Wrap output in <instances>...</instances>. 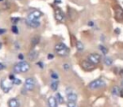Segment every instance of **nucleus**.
<instances>
[{
    "label": "nucleus",
    "mask_w": 123,
    "mask_h": 107,
    "mask_svg": "<svg viewBox=\"0 0 123 107\" xmlns=\"http://www.w3.org/2000/svg\"><path fill=\"white\" fill-rule=\"evenodd\" d=\"M55 50L57 54L62 57L67 56V55L69 54V53H70L69 48L67 47L65 44H63V43H59V44H57L55 47Z\"/></svg>",
    "instance_id": "1"
},
{
    "label": "nucleus",
    "mask_w": 123,
    "mask_h": 107,
    "mask_svg": "<svg viewBox=\"0 0 123 107\" xmlns=\"http://www.w3.org/2000/svg\"><path fill=\"white\" fill-rule=\"evenodd\" d=\"M105 86V82L101 79H98V80H95L91 81V83H89L88 84V88L91 90H94V89H98L100 88H103Z\"/></svg>",
    "instance_id": "2"
},
{
    "label": "nucleus",
    "mask_w": 123,
    "mask_h": 107,
    "mask_svg": "<svg viewBox=\"0 0 123 107\" xmlns=\"http://www.w3.org/2000/svg\"><path fill=\"white\" fill-rule=\"evenodd\" d=\"M87 59L89 60L90 62L93 64V65H98L100 62V59H101V56H100L99 54H96V53H92L91 54H89Z\"/></svg>",
    "instance_id": "3"
},
{
    "label": "nucleus",
    "mask_w": 123,
    "mask_h": 107,
    "mask_svg": "<svg viewBox=\"0 0 123 107\" xmlns=\"http://www.w3.org/2000/svg\"><path fill=\"white\" fill-rule=\"evenodd\" d=\"M12 84H13V81L12 80H3L1 81V88L3 90V92L8 93V91L11 89Z\"/></svg>",
    "instance_id": "4"
},
{
    "label": "nucleus",
    "mask_w": 123,
    "mask_h": 107,
    "mask_svg": "<svg viewBox=\"0 0 123 107\" xmlns=\"http://www.w3.org/2000/svg\"><path fill=\"white\" fill-rule=\"evenodd\" d=\"M55 19L58 22H63L65 20V13L60 8H56L55 10Z\"/></svg>",
    "instance_id": "5"
},
{
    "label": "nucleus",
    "mask_w": 123,
    "mask_h": 107,
    "mask_svg": "<svg viewBox=\"0 0 123 107\" xmlns=\"http://www.w3.org/2000/svg\"><path fill=\"white\" fill-rule=\"evenodd\" d=\"M34 85H35V81L33 78H28L25 80V89L26 90H32L34 89Z\"/></svg>",
    "instance_id": "6"
},
{
    "label": "nucleus",
    "mask_w": 123,
    "mask_h": 107,
    "mask_svg": "<svg viewBox=\"0 0 123 107\" xmlns=\"http://www.w3.org/2000/svg\"><path fill=\"white\" fill-rule=\"evenodd\" d=\"M81 66L85 70H87V71H91L95 69V65H93L91 62H90L89 60H83L82 63H81Z\"/></svg>",
    "instance_id": "7"
},
{
    "label": "nucleus",
    "mask_w": 123,
    "mask_h": 107,
    "mask_svg": "<svg viewBox=\"0 0 123 107\" xmlns=\"http://www.w3.org/2000/svg\"><path fill=\"white\" fill-rule=\"evenodd\" d=\"M42 16V13L39 10H34L32 13H30L28 16V19L29 20H38Z\"/></svg>",
    "instance_id": "8"
},
{
    "label": "nucleus",
    "mask_w": 123,
    "mask_h": 107,
    "mask_svg": "<svg viewBox=\"0 0 123 107\" xmlns=\"http://www.w3.org/2000/svg\"><path fill=\"white\" fill-rule=\"evenodd\" d=\"M18 64H19L20 69H21V73H25V72H27L30 69V65H29V64L28 62L21 61Z\"/></svg>",
    "instance_id": "9"
},
{
    "label": "nucleus",
    "mask_w": 123,
    "mask_h": 107,
    "mask_svg": "<svg viewBox=\"0 0 123 107\" xmlns=\"http://www.w3.org/2000/svg\"><path fill=\"white\" fill-rule=\"evenodd\" d=\"M26 24H27L28 26L31 27V28H38L40 25V23H39V19L38 20H29V19H26Z\"/></svg>",
    "instance_id": "10"
},
{
    "label": "nucleus",
    "mask_w": 123,
    "mask_h": 107,
    "mask_svg": "<svg viewBox=\"0 0 123 107\" xmlns=\"http://www.w3.org/2000/svg\"><path fill=\"white\" fill-rule=\"evenodd\" d=\"M116 12V18H117V20H123V9L120 7H117L115 10Z\"/></svg>",
    "instance_id": "11"
},
{
    "label": "nucleus",
    "mask_w": 123,
    "mask_h": 107,
    "mask_svg": "<svg viewBox=\"0 0 123 107\" xmlns=\"http://www.w3.org/2000/svg\"><path fill=\"white\" fill-rule=\"evenodd\" d=\"M67 99H68V101L76 102V101H77V95L74 92H69L67 93Z\"/></svg>",
    "instance_id": "12"
},
{
    "label": "nucleus",
    "mask_w": 123,
    "mask_h": 107,
    "mask_svg": "<svg viewBox=\"0 0 123 107\" xmlns=\"http://www.w3.org/2000/svg\"><path fill=\"white\" fill-rule=\"evenodd\" d=\"M48 104H49V107H57V106H58V101H57L56 98L51 96L48 100Z\"/></svg>",
    "instance_id": "13"
},
{
    "label": "nucleus",
    "mask_w": 123,
    "mask_h": 107,
    "mask_svg": "<svg viewBox=\"0 0 123 107\" xmlns=\"http://www.w3.org/2000/svg\"><path fill=\"white\" fill-rule=\"evenodd\" d=\"M38 55H39V54H38L37 51L32 50V51H30V52L29 53V54H28V57H29V59L30 60H35L36 59L38 58Z\"/></svg>",
    "instance_id": "14"
},
{
    "label": "nucleus",
    "mask_w": 123,
    "mask_h": 107,
    "mask_svg": "<svg viewBox=\"0 0 123 107\" xmlns=\"http://www.w3.org/2000/svg\"><path fill=\"white\" fill-rule=\"evenodd\" d=\"M8 106L9 107H18L19 106V104H18V101H17L16 99L13 98V99L9 100V101H8Z\"/></svg>",
    "instance_id": "15"
},
{
    "label": "nucleus",
    "mask_w": 123,
    "mask_h": 107,
    "mask_svg": "<svg viewBox=\"0 0 123 107\" xmlns=\"http://www.w3.org/2000/svg\"><path fill=\"white\" fill-rule=\"evenodd\" d=\"M112 94L114 95H120V92H121V89L118 87V86H114L112 88V90H111Z\"/></svg>",
    "instance_id": "16"
},
{
    "label": "nucleus",
    "mask_w": 123,
    "mask_h": 107,
    "mask_svg": "<svg viewBox=\"0 0 123 107\" xmlns=\"http://www.w3.org/2000/svg\"><path fill=\"white\" fill-rule=\"evenodd\" d=\"M58 86H59V82L55 80V81H53V82L51 83V84H50V87H51V89L54 91L57 90V89H58Z\"/></svg>",
    "instance_id": "17"
},
{
    "label": "nucleus",
    "mask_w": 123,
    "mask_h": 107,
    "mask_svg": "<svg viewBox=\"0 0 123 107\" xmlns=\"http://www.w3.org/2000/svg\"><path fill=\"white\" fill-rule=\"evenodd\" d=\"M104 63H105V65H107V66H111V65L113 64V60L111 58H109V57H105V58L104 59Z\"/></svg>",
    "instance_id": "18"
},
{
    "label": "nucleus",
    "mask_w": 123,
    "mask_h": 107,
    "mask_svg": "<svg viewBox=\"0 0 123 107\" xmlns=\"http://www.w3.org/2000/svg\"><path fill=\"white\" fill-rule=\"evenodd\" d=\"M76 49H77V50L80 51V52L84 50V45H83V44L80 41H77V42H76Z\"/></svg>",
    "instance_id": "19"
},
{
    "label": "nucleus",
    "mask_w": 123,
    "mask_h": 107,
    "mask_svg": "<svg viewBox=\"0 0 123 107\" xmlns=\"http://www.w3.org/2000/svg\"><path fill=\"white\" fill-rule=\"evenodd\" d=\"M55 98H56V100H57V101H58L59 104H63L64 103V98L62 97V95L60 94V93H57Z\"/></svg>",
    "instance_id": "20"
},
{
    "label": "nucleus",
    "mask_w": 123,
    "mask_h": 107,
    "mask_svg": "<svg viewBox=\"0 0 123 107\" xmlns=\"http://www.w3.org/2000/svg\"><path fill=\"white\" fill-rule=\"evenodd\" d=\"M39 38L38 37V36H35V37H34L31 39V44H32L33 46L37 45V44H39Z\"/></svg>",
    "instance_id": "21"
},
{
    "label": "nucleus",
    "mask_w": 123,
    "mask_h": 107,
    "mask_svg": "<svg viewBox=\"0 0 123 107\" xmlns=\"http://www.w3.org/2000/svg\"><path fill=\"white\" fill-rule=\"evenodd\" d=\"M13 71L15 72V73L18 74V73H21V69H20V66H19V64H16V65H14V67H13Z\"/></svg>",
    "instance_id": "22"
},
{
    "label": "nucleus",
    "mask_w": 123,
    "mask_h": 107,
    "mask_svg": "<svg viewBox=\"0 0 123 107\" xmlns=\"http://www.w3.org/2000/svg\"><path fill=\"white\" fill-rule=\"evenodd\" d=\"M99 48H100V50L101 51L102 54H103L104 55H106L107 54V53H108V49H107L105 47V46L100 45V46H99Z\"/></svg>",
    "instance_id": "23"
},
{
    "label": "nucleus",
    "mask_w": 123,
    "mask_h": 107,
    "mask_svg": "<svg viewBox=\"0 0 123 107\" xmlns=\"http://www.w3.org/2000/svg\"><path fill=\"white\" fill-rule=\"evenodd\" d=\"M12 81H13V84H17V85H18V84H20L22 83L21 80H19V79H17V78H14Z\"/></svg>",
    "instance_id": "24"
},
{
    "label": "nucleus",
    "mask_w": 123,
    "mask_h": 107,
    "mask_svg": "<svg viewBox=\"0 0 123 107\" xmlns=\"http://www.w3.org/2000/svg\"><path fill=\"white\" fill-rule=\"evenodd\" d=\"M67 107H77L75 102H72V101H68L67 103Z\"/></svg>",
    "instance_id": "25"
},
{
    "label": "nucleus",
    "mask_w": 123,
    "mask_h": 107,
    "mask_svg": "<svg viewBox=\"0 0 123 107\" xmlns=\"http://www.w3.org/2000/svg\"><path fill=\"white\" fill-rule=\"evenodd\" d=\"M51 77L54 79V80H58V78H59L58 75H57L56 73H55V72H52L51 73Z\"/></svg>",
    "instance_id": "26"
},
{
    "label": "nucleus",
    "mask_w": 123,
    "mask_h": 107,
    "mask_svg": "<svg viewBox=\"0 0 123 107\" xmlns=\"http://www.w3.org/2000/svg\"><path fill=\"white\" fill-rule=\"evenodd\" d=\"M12 31H13L14 34H18V28L15 26V25L12 27Z\"/></svg>",
    "instance_id": "27"
},
{
    "label": "nucleus",
    "mask_w": 123,
    "mask_h": 107,
    "mask_svg": "<svg viewBox=\"0 0 123 107\" xmlns=\"http://www.w3.org/2000/svg\"><path fill=\"white\" fill-rule=\"evenodd\" d=\"M19 20H20L19 18H11V21L13 22V23H15V24L18 23V22L19 21Z\"/></svg>",
    "instance_id": "28"
},
{
    "label": "nucleus",
    "mask_w": 123,
    "mask_h": 107,
    "mask_svg": "<svg viewBox=\"0 0 123 107\" xmlns=\"http://www.w3.org/2000/svg\"><path fill=\"white\" fill-rule=\"evenodd\" d=\"M64 69H65V70H68L69 69H70V65H69L68 64H65V65H64Z\"/></svg>",
    "instance_id": "29"
},
{
    "label": "nucleus",
    "mask_w": 123,
    "mask_h": 107,
    "mask_svg": "<svg viewBox=\"0 0 123 107\" xmlns=\"http://www.w3.org/2000/svg\"><path fill=\"white\" fill-rule=\"evenodd\" d=\"M5 68H6V66H5V65H3V63H0V70H4Z\"/></svg>",
    "instance_id": "30"
},
{
    "label": "nucleus",
    "mask_w": 123,
    "mask_h": 107,
    "mask_svg": "<svg viewBox=\"0 0 123 107\" xmlns=\"http://www.w3.org/2000/svg\"><path fill=\"white\" fill-rule=\"evenodd\" d=\"M6 32V30L3 29H0V35H2V34H3L4 33Z\"/></svg>",
    "instance_id": "31"
},
{
    "label": "nucleus",
    "mask_w": 123,
    "mask_h": 107,
    "mask_svg": "<svg viewBox=\"0 0 123 107\" xmlns=\"http://www.w3.org/2000/svg\"><path fill=\"white\" fill-rule=\"evenodd\" d=\"M53 58H54V55L52 54H49L48 55V59H52Z\"/></svg>",
    "instance_id": "32"
},
{
    "label": "nucleus",
    "mask_w": 123,
    "mask_h": 107,
    "mask_svg": "<svg viewBox=\"0 0 123 107\" xmlns=\"http://www.w3.org/2000/svg\"><path fill=\"white\" fill-rule=\"evenodd\" d=\"M38 65H39L40 66V68H44V65H43L42 62H39V63H37Z\"/></svg>",
    "instance_id": "33"
},
{
    "label": "nucleus",
    "mask_w": 123,
    "mask_h": 107,
    "mask_svg": "<svg viewBox=\"0 0 123 107\" xmlns=\"http://www.w3.org/2000/svg\"><path fill=\"white\" fill-rule=\"evenodd\" d=\"M18 59H21V60L24 59V56H23V54H18Z\"/></svg>",
    "instance_id": "34"
},
{
    "label": "nucleus",
    "mask_w": 123,
    "mask_h": 107,
    "mask_svg": "<svg viewBox=\"0 0 123 107\" xmlns=\"http://www.w3.org/2000/svg\"><path fill=\"white\" fill-rule=\"evenodd\" d=\"M88 25H89V26H93V25H94V23H93L92 21H90L89 23H88Z\"/></svg>",
    "instance_id": "35"
},
{
    "label": "nucleus",
    "mask_w": 123,
    "mask_h": 107,
    "mask_svg": "<svg viewBox=\"0 0 123 107\" xmlns=\"http://www.w3.org/2000/svg\"><path fill=\"white\" fill-rule=\"evenodd\" d=\"M13 79H14V76H13V75H9V80H13Z\"/></svg>",
    "instance_id": "36"
},
{
    "label": "nucleus",
    "mask_w": 123,
    "mask_h": 107,
    "mask_svg": "<svg viewBox=\"0 0 123 107\" xmlns=\"http://www.w3.org/2000/svg\"><path fill=\"white\" fill-rule=\"evenodd\" d=\"M120 96L121 97L123 98V89H121V92H120Z\"/></svg>",
    "instance_id": "37"
},
{
    "label": "nucleus",
    "mask_w": 123,
    "mask_h": 107,
    "mask_svg": "<svg viewBox=\"0 0 123 107\" xmlns=\"http://www.w3.org/2000/svg\"><path fill=\"white\" fill-rule=\"evenodd\" d=\"M55 3H61V0H55Z\"/></svg>",
    "instance_id": "38"
},
{
    "label": "nucleus",
    "mask_w": 123,
    "mask_h": 107,
    "mask_svg": "<svg viewBox=\"0 0 123 107\" xmlns=\"http://www.w3.org/2000/svg\"><path fill=\"white\" fill-rule=\"evenodd\" d=\"M115 32L117 33V34H119V33H120V30H119V29H116V30H115Z\"/></svg>",
    "instance_id": "39"
},
{
    "label": "nucleus",
    "mask_w": 123,
    "mask_h": 107,
    "mask_svg": "<svg viewBox=\"0 0 123 107\" xmlns=\"http://www.w3.org/2000/svg\"><path fill=\"white\" fill-rule=\"evenodd\" d=\"M122 86H123V80H122Z\"/></svg>",
    "instance_id": "40"
},
{
    "label": "nucleus",
    "mask_w": 123,
    "mask_h": 107,
    "mask_svg": "<svg viewBox=\"0 0 123 107\" xmlns=\"http://www.w3.org/2000/svg\"><path fill=\"white\" fill-rule=\"evenodd\" d=\"M1 46H2V44H0V48H1Z\"/></svg>",
    "instance_id": "41"
},
{
    "label": "nucleus",
    "mask_w": 123,
    "mask_h": 107,
    "mask_svg": "<svg viewBox=\"0 0 123 107\" xmlns=\"http://www.w3.org/2000/svg\"><path fill=\"white\" fill-rule=\"evenodd\" d=\"M0 1H2V0H0Z\"/></svg>",
    "instance_id": "42"
}]
</instances>
